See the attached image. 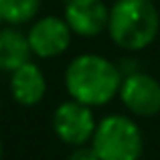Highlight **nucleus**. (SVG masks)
<instances>
[{"label": "nucleus", "instance_id": "20e7f679", "mask_svg": "<svg viewBox=\"0 0 160 160\" xmlns=\"http://www.w3.org/2000/svg\"><path fill=\"white\" fill-rule=\"evenodd\" d=\"M51 126L55 136L63 144L79 148L91 142L95 126H98V118L93 113V108L69 98L67 102H61L55 108L51 116Z\"/></svg>", "mask_w": 160, "mask_h": 160}, {"label": "nucleus", "instance_id": "9b49d317", "mask_svg": "<svg viewBox=\"0 0 160 160\" xmlns=\"http://www.w3.org/2000/svg\"><path fill=\"white\" fill-rule=\"evenodd\" d=\"M67 160H99V156L95 154V150L91 148V144H87V146L73 148L71 154L67 156Z\"/></svg>", "mask_w": 160, "mask_h": 160}, {"label": "nucleus", "instance_id": "39448f33", "mask_svg": "<svg viewBox=\"0 0 160 160\" xmlns=\"http://www.w3.org/2000/svg\"><path fill=\"white\" fill-rule=\"evenodd\" d=\"M31 51L39 59H57L71 47L73 32L63 16L45 14L31 22L27 31Z\"/></svg>", "mask_w": 160, "mask_h": 160}, {"label": "nucleus", "instance_id": "4468645a", "mask_svg": "<svg viewBox=\"0 0 160 160\" xmlns=\"http://www.w3.org/2000/svg\"><path fill=\"white\" fill-rule=\"evenodd\" d=\"M2 24H4V22H2V18H0V31H2Z\"/></svg>", "mask_w": 160, "mask_h": 160}, {"label": "nucleus", "instance_id": "1a4fd4ad", "mask_svg": "<svg viewBox=\"0 0 160 160\" xmlns=\"http://www.w3.org/2000/svg\"><path fill=\"white\" fill-rule=\"evenodd\" d=\"M32 57L27 32L20 27H2L0 31V71L12 73L20 65L28 63Z\"/></svg>", "mask_w": 160, "mask_h": 160}, {"label": "nucleus", "instance_id": "9d476101", "mask_svg": "<svg viewBox=\"0 0 160 160\" xmlns=\"http://www.w3.org/2000/svg\"><path fill=\"white\" fill-rule=\"evenodd\" d=\"M43 0H0V18L6 27H22L39 18Z\"/></svg>", "mask_w": 160, "mask_h": 160}, {"label": "nucleus", "instance_id": "f03ea898", "mask_svg": "<svg viewBox=\"0 0 160 160\" xmlns=\"http://www.w3.org/2000/svg\"><path fill=\"white\" fill-rule=\"evenodd\" d=\"M160 10L154 0H113L109 6L108 37L126 53H140L156 41Z\"/></svg>", "mask_w": 160, "mask_h": 160}, {"label": "nucleus", "instance_id": "0eeeda50", "mask_svg": "<svg viewBox=\"0 0 160 160\" xmlns=\"http://www.w3.org/2000/svg\"><path fill=\"white\" fill-rule=\"evenodd\" d=\"M63 18L73 37L95 39L102 32H108L109 6L106 0H65Z\"/></svg>", "mask_w": 160, "mask_h": 160}, {"label": "nucleus", "instance_id": "423d86ee", "mask_svg": "<svg viewBox=\"0 0 160 160\" xmlns=\"http://www.w3.org/2000/svg\"><path fill=\"white\" fill-rule=\"evenodd\" d=\"M118 98L132 116L154 118L160 113V81L146 71L126 75Z\"/></svg>", "mask_w": 160, "mask_h": 160}, {"label": "nucleus", "instance_id": "7ed1b4c3", "mask_svg": "<svg viewBox=\"0 0 160 160\" xmlns=\"http://www.w3.org/2000/svg\"><path fill=\"white\" fill-rule=\"evenodd\" d=\"M89 144L99 160H140L144 134L130 116L109 113L98 122Z\"/></svg>", "mask_w": 160, "mask_h": 160}, {"label": "nucleus", "instance_id": "f257e3e1", "mask_svg": "<svg viewBox=\"0 0 160 160\" xmlns=\"http://www.w3.org/2000/svg\"><path fill=\"white\" fill-rule=\"evenodd\" d=\"M63 83L71 99L102 108L120 93L122 73L112 59L99 53H81L67 63Z\"/></svg>", "mask_w": 160, "mask_h": 160}, {"label": "nucleus", "instance_id": "6e6552de", "mask_svg": "<svg viewBox=\"0 0 160 160\" xmlns=\"http://www.w3.org/2000/svg\"><path fill=\"white\" fill-rule=\"evenodd\" d=\"M8 89L16 103L31 108L41 103L47 95V77L35 61H28L10 73Z\"/></svg>", "mask_w": 160, "mask_h": 160}, {"label": "nucleus", "instance_id": "2eb2a0df", "mask_svg": "<svg viewBox=\"0 0 160 160\" xmlns=\"http://www.w3.org/2000/svg\"><path fill=\"white\" fill-rule=\"evenodd\" d=\"M154 2H156V0H154Z\"/></svg>", "mask_w": 160, "mask_h": 160}, {"label": "nucleus", "instance_id": "ddd939ff", "mask_svg": "<svg viewBox=\"0 0 160 160\" xmlns=\"http://www.w3.org/2000/svg\"><path fill=\"white\" fill-rule=\"evenodd\" d=\"M0 160H2V140H0Z\"/></svg>", "mask_w": 160, "mask_h": 160}, {"label": "nucleus", "instance_id": "f8f14e48", "mask_svg": "<svg viewBox=\"0 0 160 160\" xmlns=\"http://www.w3.org/2000/svg\"><path fill=\"white\" fill-rule=\"evenodd\" d=\"M118 69H120L122 77H126V75H132V73L142 71V67H140V63H138V59L124 57V59H120V63H118Z\"/></svg>", "mask_w": 160, "mask_h": 160}]
</instances>
